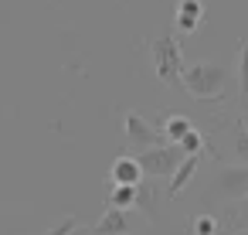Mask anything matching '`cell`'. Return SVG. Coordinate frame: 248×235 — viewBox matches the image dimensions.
<instances>
[{"label": "cell", "instance_id": "1", "mask_svg": "<svg viewBox=\"0 0 248 235\" xmlns=\"http://www.w3.org/2000/svg\"><path fill=\"white\" fill-rule=\"evenodd\" d=\"M150 55H153V72L163 85H180L184 82V55H180V41L173 34H163V38H153L150 45Z\"/></svg>", "mask_w": 248, "mask_h": 235}, {"label": "cell", "instance_id": "2", "mask_svg": "<svg viewBox=\"0 0 248 235\" xmlns=\"http://www.w3.org/2000/svg\"><path fill=\"white\" fill-rule=\"evenodd\" d=\"M180 85H184L194 99H214V96L224 92L228 72H224L221 65H214V62H194V65H187Z\"/></svg>", "mask_w": 248, "mask_h": 235}, {"label": "cell", "instance_id": "3", "mask_svg": "<svg viewBox=\"0 0 248 235\" xmlns=\"http://www.w3.org/2000/svg\"><path fill=\"white\" fill-rule=\"evenodd\" d=\"M136 160H140V167H143L146 177L160 181V177H173V170L187 160V153L177 143H160V147H153L146 153H136Z\"/></svg>", "mask_w": 248, "mask_h": 235}, {"label": "cell", "instance_id": "4", "mask_svg": "<svg viewBox=\"0 0 248 235\" xmlns=\"http://www.w3.org/2000/svg\"><path fill=\"white\" fill-rule=\"evenodd\" d=\"M214 194L224 201H248V164H231L214 174Z\"/></svg>", "mask_w": 248, "mask_h": 235}, {"label": "cell", "instance_id": "5", "mask_svg": "<svg viewBox=\"0 0 248 235\" xmlns=\"http://www.w3.org/2000/svg\"><path fill=\"white\" fill-rule=\"evenodd\" d=\"M123 136H126V143L136 150V153H146V150H153V147H160V130H153L143 116H136V113H126L123 116Z\"/></svg>", "mask_w": 248, "mask_h": 235}, {"label": "cell", "instance_id": "6", "mask_svg": "<svg viewBox=\"0 0 248 235\" xmlns=\"http://www.w3.org/2000/svg\"><path fill=\"white\" fill-rule=\"evenodd\" d=\"M109 177H112V184H126V187H140L143 184V167H140V160L136 157H119L116 164H112V170H109Z\"/></svg>", "mask_w": 248, "mask_h": 235}, {"label": "cell", "instance_id": "7", "mask_svg": "<svg viewBox=\"0 0 248 235\" xmlns=\"http://www.w3.org/2000/svg\"><path fill=\"white\" fill-rule=\"evenodd\" d=\"M92 235H129V218L119 208H106V215L95 221Z\"/></svg>", "mask_w": 248, "mask_h": 235}, {"label": "cell", "instance_id": "8", "mask_svg": "<svg viewBox=\"0 0 248 235\" xmlns=\"http://www.w3.org/2000/svg\"><path fill=\"white\" fill-rule=\"evenodd\" d=\"M197 167H201V157H187V160L173 170V177H170V184H167V194H170V198H177V194H180V191L194 181Z\"/></svg>", "mask_w": 248, "mask_h": 235}, {"label": "cell", "instance_id": "9", "mask_svg": "<svg viewBox=\"0 0 248 235\" xmlns=\"http://www.w3.org/2000/svg\"><path fill=\"white\" fill-rule=\"evenodd\" d=\"M201 17H204V4H201V0H180V4H177V28L180 31H197Z\"/></svg>", "mask_w": 248, "mask_h": 235}, {"label": "cell", "instance_id": "10", "mask_svg": "<svg viewBox=\"0 0 248 235\" xmlns=\"http://www.w3.org/2000/svg\"><path fill=\"white\" fill-rule=\"evenodd\" d=\"M160 198H163V191L156 187V181L150 177V181H143L140 187H136V204L146 211V218H156V204H160Z\"/></svg>", "mask_w": 248, "mask_h": 235}, {"label": "cell", "instance_id": "11", "mask_svg": "<svg viewBox=\"0 0 248 235\" xmlns=\"http://www.w3.org/2000/svg\"><path fill=\"white\" fill-rule=\"evenodd\" d=\"M190 130H197V126H194L187 116H177V113H173V116H167V123H163V133H167V140H170V143H180Z\"/></svg>", "mask_w": 248, "mask_h": 235}, {"label": "cell", "instance_id": "12", "mask_svg": "<svg viewBox=\"0 0 248 235\" xmlns=\"http://www.w3.org/2000/svg\"><path fill=\"white\" fill-rule=\"evenodd\" d=\"M129 204H136V187L116 184V187H112V194H109V208H119V211H126Z\"/></svg>", "mask_w": 248, "mask_h": 235}, {"label": "cell", "instance_id": "13", "mask_svg": "<svg viewBox=\"0 0 248 235\" xmlns=\"http://www.w3.org/2000/svg\"><path fill=\"white\" fill-rule=\"evenodd\" d=\"M177 147H180L187 157H201V153H204V136H201L197 130H190V133H187V136H184Z\"/></svg>", "mask_w": 248, "mask_h": 235}, {"label": "cell", "instance_id": "14", "mask_svg": "<svg viewBox=\"0 0 248 235\" xmlns=\"http://www.w3.org/2000/svg\"><path fill=\"white\" fill-rule=\"evenodd\" d=\"M238 85H241V96H248V45H241V55H238Z\"/></svg>", "mask_w": 248, "mask_h": 235}, {"label": "cell", "instance_id": "15", "mask_svg": "<svg viewBox=\"0 0 248 235\" xmlns=\"http://www.w3.org/2000/svg\"><path fill=\"white\" fill-rule=\"evenodd\" d=\"M75 232H78V221H75L72 215H65V218H62V221H58L48 235H75Z\"/></svg>", "mask_w": 248, "mask_h": 235}, {"label": "cell", "instance_id": "16", "mask_svg": "<svg viewBox=\"0 0 248 235\" xmlns=\"http://www.w3.org/2000/svg\"><path fill=\"white\" fill-rule=\"evenodd\" d=\"M234 153L241 157V164H248V130H241L234 136Z\"/></svg>", "mask_w": 248, "mask_h": 235}, {"label": "cell", "instance_id": "17", "mask_svg": "<svg viewBox=\"0 0 248 235\" xmlns=\"http://www.w3.org/2000/svg\"><path fill=\"white\" fill-rule=\"evenodd\" d=\"M194 232H197V235H214V218H201Z\"/></svg>", "mask_w": 248, "mask_h": 235}, {"label": "cell", "instance_id": "18", "mask_svg": "<svg viewBox=\"0 0 248 235\" xmlns=\"http://www.w3.org/2000/svg\"><path fill=\"white\" fill-rule=\"evenodd\" d=\"M75 235H85V232H75Z\"/></svg>", "mask_w": 248, "mask_h": 235}, {"label": "cell", "instance_id": "19", "mask_svg": "<svg viewBox=\"0 0 248 235\" xmlns=\"http://www.w3.org/2000/svg\"><path fill=\"white\" fill-rule=\"evenodd\" d=\"M245 211H248V201H245Z\"/></svg>", "mask_w": 248, "mask_h": 235}]
</instances>
